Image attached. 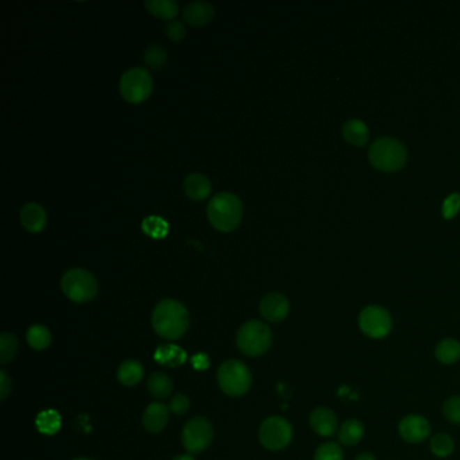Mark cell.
<instances>
[{
	"instance_id": "f35d334b",
	"label": "cell",
	"mask_w": 460,
	"mask_h": 460,
	"mask_svg": "<svg viewBox=\"0 0 460 460\" xmlns=\"http://www.w3.org/2000/svg\"><path fill=\"white\" fill-rule=\"evenodd\" d=\"M73 460H91V459H86V458H76V459Z\"/></svg>"
},
{
	"instance_id": "4316f807",
	"label": "cell",
	"mask_w": 460,
	"mask_h": 460,
	"mask_svg": "<svg viewBox=\"0 0 460 460\" xmlns=\"http://www.w3.org/2000/svg\"><path fill=\"white\" fill-rule=\"evenodd\" d=\"M18 353V339L13 334L4 332L0 336V362L10 363Z\"/></svg>"
},
{
	"instance_id": "2e32d148",
	"label": "cell",
	"mask_w": 460,
	"mask_h": 460,
	"mask_svg": "<svg viewBox=\"0 0 460 460\" xmlns=\"http://www.w3.org/2000/svg\"><path fill=\"white\" fill-rule=\"evenodd\" d=\"M169 408L161 402L150 404L144 413V427L151 434H158L165 429L169 421Z\"/></svg>"
},
{
	"instance_id": "e575fe53",
	"label": "cell",
	"mask_w": 460,
	"mask_h": 460,
	"mask_svg": "<svg viewBox=\"0 0 460 460\" xmlns=\"http://www.w3.org/2000/svg\"><path fill=\"white\" fill-rule=\"evenodd\" d=\"M189 405H190V402H189V398L185 394H177V396L171 398L170 405H169V411L173 412L177 416H181V415H185L188 412Z\"/></svg>"
},
{
	"instance_id": "ba28073f",
	"label": "cell",
	"mask_w": 460,
	"mask_h": 460,
	"mask_svg": "<svg viewBox=\"0 0 460 460\" xmlns=\"http://www.w3.org/2000/svg\"><path fill=\"white\" fill-rule=\"evenodd\" d=\"M292 438L291 422L281 416H270L259 427V441L266 450L281 451L291 444Z\"/></svg>"
},
{
	"instance_id": "4dcf8cb0",
	"label": "cell",
	"mask_w": 460,
	"mask_h": 460,
	"mask_svg": "<svg viewBox=\"0 0 460 460\" xmlns=\"http://www.w3.org/2000/svg\"><path fill=\"white\" fill-rule=\"evenodd\" d=\"M443 416L451 424L460 425V396H452L443 404Z\"/></svg>"
},
{
	"instance_id": "44dd1931",
	"label": "cell",
	"mask_w": 460,
	"mask_h": 460,
	"mask_svg": "<svg viewBox=\"0 0 460 460\" xmlns=\"http://www.w3.org/2000/svg\"><path fill=\"white\" fill-rule=\"evenodd\" d=\"M435 356L443 365H455L460 359V343L457 339L447 337L435 347Z\"/></svg>"
},
{
	"instance_id": "ac0fdd59",
	"label": "cell",
	"mask_w": 460,
	"mask_h": 460,
	"mask_svg": "<svg viewBox=\"0 0 460 460\" xmlns=\"http://www.w3.org/2000/svg\"><path fill=\"white\" fill-rule=\"evenodd\" d=\"M365 436V427L359 420H346L339 431H337V438L340 444L346 445V447H351V445H356L359 444Z\"/></svg>"
},
{
	"instance_id": "30bf717a",
	"label": "cell",
	"mask_w": 460,
	"mask_h": 460,
	"mask_svg": "<svg viewBox=\"0 0 460 460\" xmlns=\"http://www.w3.org/2000/svg\"><path fill=\"white\" fill-rule=\"evenodd\" d=\"M213 439L212 424L206 417L189 420L183 429V444L189 454H199L207 450Z\"/></svg>"
},
{
	"instance_id": "d4e9b609",
	"label": "cell",
	"mask_w": 460,
	"mask_h": 460,
	"mask_svg": "<svg viewBox=\"0 0 460 460\" xmlns=\"http://www.w3.org/2000/svg\"><path fill=\"white\" fill-rule=\"evenodd\" d=\"M26 339H27L29 346L33 350L42 351V350H45V348H47L50 346V343H52V334H50V331L45 325L36 324V325H31L27 330Z\"/></svg>"
},
{
	"instance_id": "7c38bea8",
	"label": "cell",
	"mask_w": 460,
	"mask_h": 460,
	"mask_svg": "<svg viewBox=\"0 0 460 460\" xmlns=\"http://www.w3.org/2000/svg\"><path fill=\"white\" fill-rule=\"evenodd\" d=\"M261 314L270 323H279L291 311L288 298L281 293H269L259 302Z\"/></svg>"
},
{
	"instance_id": "8d00e7d4",
	"label": "cell",
	"mask_w": 460,
	"mask_h": 460,
	"mask_svg": "<svg viewBox=\"0 0 460 460\" xmlns=\"http://www.w3.org/2000/svg\"><path fill=\"white\" fill-rule=\"evenodd\" d=\"M354 460H376V458L370 452H362Z\"/></svg>"
},
{
	"instance_id": "7402d4cb",
	"label": "cell",
	"mask_w": 460,
	"mask_h": 460,
	"mask_svg": "<svg viewBox=\"0 0 460 460\" xmlns=\"http://www.w3.org/2000/svg\"><path fill=\"white\" fill-rule=\"evenodd\" d=\"M144 378V366L135 359L125 360L118 369V379L125 386H135Z\"/></svg>"
},
{
	"instance_id": "9c48e42d",
	"label": "cell",
	"mask_w": 460,
	"mask_h": 460,
	"mask_svg": "<svg viewBox=\"0 0 460 460\" xmlns=\"http://www.w3.org/2000/svg\"><path fill=\"white\" fill-rule=\"evenodd\" d=\"M359 328L370 339H385L392 332L393 320L388 309L379 305H369L363 308L358 317Z\"/></svg>"
},
{
	"instance_id": "3957f363",
	"label": "cell",
	"mask_w": 460,
	"mask_h": 460,
	"mask_svg": "<svg viewBox=\"0 0 460 460\" xmlns=\"http://www.w3.org/2000/svg\"><path fill=\"white\" fill-rule=\"evenodd\" d=\"M369 160L373 167L382 171H397L405 167L408 151L397 138L381 137L370 146Z\"/></svg>"
},
{
	"instance_id": "6da1fadb",
	"label": "cell",
	"mask_w": 460,
	"mask_h": 460,
	"mask_svg": "<svg viewBox=\"0 0 460 460\" xmlns=\"http://www.w3.org/2000/svg\"><path fill=\"white\" fill-rule=\"evenodd\" d=\"M188 309L177 300L167 298L158 302L151 316L153 328L161 337L176 340L188 331Z\"/></svg>"
},
{
	"instance_id": "5b68a950",
	"label": "cell",
	"mask_w": 460,
	"mask_h": 460,
	"mask_svg": "<svg viewBox=\"0 0 460 460\" xmlns=\"http://www.w3.org/2000/svg\"><path fill=\"white\" fill-rule=\"evenodd\" d=\"M61 291L75 302H88L96 297L99 284L95 275L85 269H70L61 278Z\"/></svg>"
},
{
	"instance_id": "f546056e",
	"label": "cell",
	"mask_w": 460,
	"mask_h": 460,
	"mask_svg": "<svg viewBox=\"0 0 460 460\" xmlns=\"http://www.w3.org/2000/svg\"><path fill=\"white\" fill-rule=\"evenodd\" d=\"M144 230L147 235L155 239H161L167 233V224L165 220L157 216H150L144 222Z\"/></svg>"
},
{
	"instance_id": "8fae6325",
	"label": "cell",
	"mask_w": 460,
	"mask_h": 460,
	"mask_svg": "<svg viewBox=\"0 0 460 460\" xmlns=\"http://www.w3.org/2000/svg\"><path fill=\"white\" fill-rule=\"evenodd\" d=\"M398 434L401 439L409 444H418L429 438L431 424L420 415H408L398 424Z\"/></svg>"
},
{
	"instance_id": "277c9868",
	"label": "cell",
	"mask_w": 460,
	"mask_h": 460,
	"mask_svg": "<svg viewBox=\"0 0 460 460\" xmlns=\"http://www.w3.org/2000/svg\"><path fill=\"white\" fill-rule=\"evenodd\" d=\"M272 342L269 325L256 320L245 323L236 334V344L245 355H263L270 348Z\"/></svg>"
},
{
	"instance_id": "d6986e66",
	"label": "cell",
	"mask_w": 460,
	"mask_h": 460,
	"mask_svg": "<svg viewBox=\"0 0 460 460\" xmlns=\"http://www.w3.org/2000/svg\"><path fill=\"white\" fill-rule=\"evenodd\" d=\"M342 132H343L344 139L354 146L366 145L369 141V137H370L367 125L360 119H348L343 125Z\"/></svg>"
},
{
	"instance_id": "52a82bcc",
	"label": "cell",
	"mask_w": 460,
	"mask_h": 460,
	"mask_svg": "<svg viewBox=\"0 0 460 460\" xmlns=\"http://www.w3.org/2000/svg\"><path fill=\"white\" fill-rule=\"evenodd\" d=\"M119 91L125 102L139 105L153 92V77L144 68H131L121 77Z\"/></svg>"
},
{
	"instance_id": "484cf974",
	"label": "cell",
	"mask_w": 460,
	"mask_h": 460,
	"mask_svg": "<svg viewBox=\"0 0 460 460\" xmlns=\"http://www.w3.org/2000/svg\"><path fill=\"white\" fill-rule=\"evenodd\" d=\"M431 452L438 458H448L455 450V441L448 434H436L429 441Z\"/></svg>"
},
{
	"instance_id": "f1b7e54d",
	"label": "cell",
	"mask_w": 460,
	"mask_h": 460,
	"mask_svg": "<svg viewBox=\"0 0 460 460\" xmlns=\"http://www.w3.org/2000/svg\"><path fill=\"white\" fill-rule=\"evenodd\" d=\"M167 61V50L160 45H151L145 52V63L151 69H161Z\"/></svg>"
},
{
	"instance_id": "836d02e7",
	"label": "cell",
	"mask_w": 460,
	"mask_h": 460,
	"mask_svg": "<svg viewBox=\"0 0 460 460\" xmlns=\"http://www.w3.org/2000/svg\"><path fill=\"white\" fill-rule=\"evenodd\" d=\"M167 36L173 42L183 41L187 36V30L184 23L180 21H170L167 26Z\"/></svg>"
},
{
	"instance_id": "9a60e30c",
	"label": "cell",
	"mask_w": 460,
	"mask_h": 460,
	"mask_svg": "<svg viewBox=\"0 0 460 460\" xmlns=\"http://www.w3.org/2000/svg\"><path fill=\"white\" fill-rule=\"evenodd\" d=\"M215 15V8L208 1H192L184 7L183 18L190 26L200 27L212 21Z\"/></svg>"
},
{
	"instance_id": "cb8c5ba5",
	"label": "cell",
	"mask_w": 460,
	"mask_h": 460,
	"mask_svg": "<svg viewBox=\"0 0 460 460\" xmlns=\"http://www.w3.org/2000/svg\"><path fill=\"white\" fill-rule=\"evenodd\" d=\"M147 390L154 398L164 399L173 392V382L165 373L155 371L147 379Z\"/></svg>"
},
{
	"instance_id": "7a4b0ae2",
	"label": "cell",
	"mask_w": 460,
	"mask_h": 460,
	"mask_svg": "<svg viewBox=\"0 0 460 460\" xmlns=\"http://www.w3.org/2000/svg\"><path fill=\"white\" fill-rule=\"evenodd\" d=\"M207 216L213 229L231 232L239 227L243 217V204L238 196L230 192H220L213 196L207 207Z\"/></svg>"
},
{
	"instance_id": "ffe728a7",
	"label": "cell",
	"mask_w": 460,
	"mask_h": 460,
	"mask_svg": "<svg viewBox=\"0 0 460 460\" xmlns=\"http://www.w3.org/2000/svg\"><path fill=\"white\" fill-rule=\"evenodd\" d=\"M154 359L157 363L167 367H178L185 363L187 355L184 350L176 344H162L157 348Z\"/></svg>"
},
{
	"instance_id": "d590c367",
	"label": "cell",
	"mask_w": 460,
	"mask_h": 460,
	"mask_svg": "<svg viewBox=\"0 0 460 460\" xmlns=\"http://www.w3.org/2000/svg\"><path fill=\"white\" fill-rule=\"evenodd\" d=\"M0 374H1V396L0 398H1V401H4L11 392V378L7 376V371H4V370H1Z\"/></svg>"
},
{
	"instance_id": "5bb4252c",
	"label": "cell",
	"mask_w": 460,
	"mask_h": 460,
	"mask_svg": "<svg viewBox=\"0 0 460 460\" xmlns=\"http://www.w3.org/2000/svg\"><path fill=\"white\" fill-rule=\"evenodd\" d=\"M47 223L46 210L38 203H27L21 209L22 227L31 233L45 230Z\"/></svg>"
},
{
	"instance_id": "d6a6232c",
	"label": "cell",
	"mask_w": 460,
	"mask_h": 460,
	"mask_svg": "<svg viewBox=\"0 0 460 460\" xmlns=\"http://www.w3.org/2000/svg\"><path fill=\"white\" fill-rule=\"evenodd\" d=\"M460 210V193L454 192L451 193L443 203L441 212L445 219H452L457 216V213Z\"/></svg>"
},
{
	"instance_id": "4fadbf2b",
	"label": "cell",
	"mask_w": 460,
	"mask_h": 460,
	"mask_svg": "<svg viewBox=\"0 0 460 460\" xmlns=\"http://www.w3.org/2000/svg\"><path fill=\"white\" fill-rule=\"evenodd\" d=\"M309 424L314 432L323 438H331L339 431L336 413L325 406H319L312 411L309 416Z\"/></svg>"
},
{
	"instance_id": "603a6c76",
	"label": "cell",
	"mask_w": 460,
	"mask_h": 460,
	"mask_svg": "<svg viewBox=\"0 0 460 460\" xmlns=\"http://www.w3.org/2000/svg\"><path fill=\"white\" fill-rule=\"evenodd\" d=\"M145 7L151 15L165 21H174L178 14V3L174 0H146Z\"/></svg>"
},
{
	"instance_id": "e0dca14e",
	"label": "cell",
	"mask_w": 460,
	"mask_h": 460,
	"mask_svg": "<svg viewBox=\"0 0 460 460\" xmlns=\"http://www.w3.org/2000/svg\"><path fill=\"white\" fill-rule=\"evenodd\" d=\"M184 190L189 199L194 201H201L210 194L212 184L207 176L201 173H192L184 181Z\"/></svg>"
},
{
	"instance_id": "8992f818",
	"label": "cell",
	"mask_w": 460,
	"mask_h": 460,
	"mask_svg": "<svg viewBox=\"0 0 460 460\" xmlns=\"http://www.w3.org/2000/svg\"><path fill=\"white\" fill-rule=\"evenodd\" d=\"M217 382L223 393L231 397L243 396L251 386L249 367L236 359L223 362L217 370Z\"/></svg>"
},
{
	"instance_id": "83f0119b",
	"label": "cell",
	"mask_w": 460,
	"mask_h": 460,
	"mask_svg": "<svg viewBox=\"0 0 460 460\" xmlns=\"http://www.w3.org/2000/svg\"><path fill=\"white\" fill-rule=\"evenodd\" d=\"M314 460H344V452L340 444L335 441H328L317 447Z\"/></svg>"
},
{
	"instance_id": "74e56055",
	"label": "cell",
	"mask_w": 460,
	"mask_h": 460,
	"mask_svg": "<svg viewBox=\"0 0 460 460\" xmlns=\"http://www.w3.org/2000/svg\"><path fill=\"white\" fill-rule=\"evenodd\" d=\"M171 460H194L190 455H178V457H176L174 459Z\"/></svg>"
},
{
	"instance_id": "1f68e13d",
	"label": "cell",
	"mask_w": 460,
	"mask_h": 460,
	"mask_svg": "<svg viewBox=\"0 0 460 460\" xmlns=\"http://www.w3.org/2000/svg\"><path fill=\"white\" fill-rule=\"evenodd\" d=\"M38 427L45 434H56L60 428V417L54 412H45L38 417Z\"/></svg>"
}]
</instances>
